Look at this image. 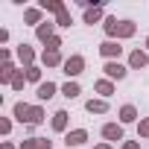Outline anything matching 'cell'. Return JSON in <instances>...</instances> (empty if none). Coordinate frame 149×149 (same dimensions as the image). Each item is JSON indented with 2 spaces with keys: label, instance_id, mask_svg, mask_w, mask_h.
<instances>
[{
  "label": "cell",
  "instance_id": "obj_22",
  "mask_svg": "<svg viewBox=\"0 0 149 149\" xmlns=\"http://www.w3.org/2000/svg\"><path fill=\"white\" fill-rule=\"evenodd\" d=\"M41 12H44L41 6H38V9H26V12H24V21H26V24H38V26H41Z\"/></svg>",
  "mask_w": 149,
  "mask_h": 149
},
{
  "label": "cell",
  "instance_id": "obj_9",
  "mask_svg": "<svg viewBox=\"0 0 149 149\" xmlns=\"http://www.w3.org/2000/svg\"><path fill=\"white\" fill-rule=\"evenodd\" d=\"M18 58H21V64L29 70V67H32V61H35V50H32L29 44H21V47H18Z\"/></svg>",
  "mask_w": 149,
  "mask_h": 149
},
{
  "label": "cell",
  "instance_id": "obj_12",
  "mask_svg": "<svg viewBox=\"0 0 149 149\" xmlns=\"http://www.w3.org/2000/svg\"><path fill=\"white\" fill-rule=\"evenodd\" d=\"M53 26H56V24H50V21H44L41 26H35V35H38V41H44V44H47V41L53 38Z\"/></svg>",
  "mask_w": 149,
  "mask_h": 149
},
{
  "label": "cell",
  "instance_id": "obj_11",
  "mask_svg": "<svg viewBox=\"0 0 149 149\" xmlns=\"http://www.w3.org/2000/svg\"><path fill=\"white\" fill-rule=\"evenodd\" d=\"M56 91H58V88H56V82H41V85H38V91H35V97L44 102V100H53V97H56Z\"/></svg>",
  "mask_w": 149,
  "mask_h": 149
},
{
  "label": "cell",
  "instance_id": "obj_17",
  "mask_svg": "<svg viewBox=\"0 0 149 149\" xmlns=\"http://www.w3.org/2000/svg\"><path fill=\"white\" fill-rule=\"evenodd\" d=\"M100 18H102V6H91V9H85V24H100Z\"/></svg>",
  "mask_w": 149,
  "mask_h": 149
},
{
  "label": "cell",
  "instance_id": "obj_4",
  "mask_svg": "<svg viewBox=\"0 0 149 149\" xmlns=\"http://www.w3.org/2000/svg\"><path fill=\"white\" fill-rule=\"evenodd\" d=\"M102 70H105V79H126V73H129L120 61H105Z\"/></svg>",
  "mask_w": 149,
  "mask_h": 149
},
{
  "label": "cell",
  "instance_id": "obj_24",
  "mask_svg": "<svg viewBox=\"0 0 149 149\" xmlns=\"http://www.w3.org/2000/svg\"><path fill=\"white\" fill-rule=\"evenodd\" d=\"M56 26H70V12H67V9L56 15Z\"/></svg>",
  "mask_w": 149,
  "mask_h": 149
},
{
  "label": "cell",
  "instance_id": "obj_16",
  "mask_svg": "<svg viewBox=\"0 0 149 149\" xmlns=\"http://www.w3.org/2000/svg\"><path fill=\"white\" fill-rule=\"evenodd\" d=\"M67 120H70L67 111H56V114H53V129H56V132H64V129H67Z\"/></svg>",
  "mask_w": 149,
  "mask_h": 149
},
{
  "label": "cell",
  "instance_id": "obj_1",
  "mask_svg": "<svg viewBox=\"0 0 149 149\" xmlns=\"http://www.w3.org/2000/svg\"><path fill=\"white\" fill-rule=\"evenodd\" d=\"M15 120L18 123H29V126H38L44 120V108L41 105H26V102H15Z\"/></svg>",
  "mask_w": 149,
  "mask_h": 149
},
{
  "label": "cell",
  "instance_id": "obj_8",
  "mask_svg": "<svg viewBox=\"0 0 149 149\" xmlns=\"http://www.w3.org/2000/svg\"><path fill=\"white\" fill-rule=\"evenodd\" d=\"M85 140H88V132H85V129H73V132L64 134V143H67V146H82Z\"/></svg>",
  "mask_w": 149,
  "mask_h": 149
},
{
  "label": "cell",
  "instance_id": "obj_13",
  "mask_svg": "<svg viewBox=\"0 0 149 149\" xmlns=\"http://www.w3.org/2000/svg\"><path fill=\"white\" fill-rule=\"evenodd\" d=\"M18 76V70H15V64L12 61H3V70H0V82H9L12 85V79Z\"/></svg>",
  "mask_w": 149,
  "mask_h": 149
},
{
  "label": "cell",
  "instance_id": "obj_21",
  "mask_svg": "<svg viewBox=\"0 0 149 149\" xmlns=\"http://www.w3.org/2000/svg\"><path fill=\"white\" fill-rule=\"evenodd\" d=\"M61 94H64L67 100H76V97L82 94V88H79L76 82H67V85H61Z\"/></svg>",
  "mask_w": 149,
  "mask_h": 149
},
{
  "label": "cell",
  "instance_id": "obj_20",
  "mask_svg": "<svg viewBox=\"0 0 149 149\" xmlns=\"http://www.w3.org/2000/svg\"><path fill=\"white\" fill-rule=\"evenodd\" d=\"M41 9H44V12H56V15H58V12H64L67 6L61 3V0H41Z\"/></svg>",
  "mask_w": 149,
  "mask_h": 149
},
{
  "label": "cell",
  "instance_id": "obj_29",
  "mask_svg": "<svg viewBox=\"0 0 149 149\" xmlns=\"http://www.w3.org/2000/svg\"><path fill=\"white\" fill-rule=\"evenodd\" d=\"M120 149H140V143H134V140H126Z\"/></svg>",
  "mask_w": 149,
  "mask_h": 149
},
{
  "label": "cell",
  "instance_id": "obj_10",
  "mask_svg": "<svg viewBox=\"0 0 149 149\" xmlns=\"http://www.w3.org/2000/svg\"><path fill=\"white\" fill-rule=\"evenodd\" d=\"M18 149H53V143H50L47 137H26Z\"/></svg>",
  "mask_w": 149,
  "mask_h": 149
},
{
  "label": "cell",
  "instance_id": "obj_26",
  "mask_svg": "<svg viewBox=\"0 0 149 149\" xmlns=\"http://www.w3.org/2000/svg\"><path fill=\"white\" fill-rule=\"evenodd\" d=\"M58 47H61V38H58V35H53V38L47 41V50H50V53H58Z\"/></svg>",
  "mask_w": 149,
  "mask_h": 149
},
{
  "label": "cell",
  "instance_id": "obj_7",
  "mask_svg": "<svg viewBox=\"0 0 149 149\" xmlns=\"http://www.w3.org/2000/svg\"><path fill=\"white\" fill-rule=\"evenodd\" d=\"M100 53H102V56H105L108 61H114V58H117V56L123 53V47H120L117 41H102V44H100Z\"/></svg>",
  "mask_w": 149,
  "mask_h": 149
},
{
  "label": "cell",
  "instance_id": "obj_25",
  "mask_svg": "<svg viewBox=\"0 0 149 149\" xmlns=\"http://www.w3.org/2000/svg\"><path fill=\"white\" fill-rule=\"evenodd\" d=\"M26 79H29V82H38V85H41V70H38L35 64H32V67L26 70Z\"/></svg>",
  "mask_w": 149,
  "mask_h": 149
},
{
  "label": "cell",
  "instance_id": "obj_30",
  "mask_svg": "<svg viewBox=\"0 0 149 149\" xmlns=\"http://www.w3.org/2000/svg\"><path fill=\"white\" fill-rule=\"evenodd\" d=\"M94 149H114V146H111V143H97Z\"/></svg>",
  "mask_w": 149,
  "mask_h": 149
},
{
  "label": "cell",
  "instance_id": "obj_28",
  "mask_svg": "<svg viewBox=\"0 0 149 149\" xmlns=\"http://www.w3.org/2000/svg\"><path fill=\"white\" fill-rule=\"evenodd\" d=\"M0 132L9 134V132H12V120H0Z\"/></svg>",
  "mask_w": 149,
  "mask_h": 149
},
{
  "label": "cell",
  "instance_id": "obj_27",
  "mask_svg": "<svg viewBox=\"0 0 149 149\" xmlns=\"http://www.w3.org/2000/svg\"><path fill=\"white\" fill-rule=\"evenodd\" d=\"M137 134L140 137H149V120H140L137 123Z\"/></svg>",
  "mask_w": 149,
  "mask_h": 149
},
{
  "label": "cell",
  "instance_id": "obj_14",
  "mask_svg": "<svg viewBox=\"0 0 149 149\" xmlns=\"http://www.w3.org/2000/svg\"><path fill=\"white\" fill-rule=\"evenodd\" d=\"M94 88H97V94H102V100H108V97L114 94V82H111V79H100Z\"/></svg>",
  "mask_w": 149,
  "mask_h": 149
},
{
  "label": "cell",
  "instance_id": "obj_31",
  "mask_svg": "<svg viewBox=\"0 0 149 149\" xmlns=\"http://www.w3.org/2000/svg\"><path fill=\"white\" fill-rule=\"evenodd\" d=\"M0 149H15V146H12V143H3V146H0Z\"/></svg>",
  "mask_w": 149,
  "mask_h": 149
},
{
  "label": "cell",
  "instance_id": "obj_3",
  "mask_svg": "<svg viewBox=\"0 0 149 149\" xmlns=\"http://www.w3.org/2000/svg\"><path fill=\"white\" fill-rule=\"evenodd\" d=\"M64 73H67V76H79V73L85 70V58L82 56H70V58H64Z\"/></svg>",
  "mask_w": 149,
  "mask_h": 149
},
{
  "label": "cell",
  "instance_id": "obj_19",
  "mask_svg": "<svg viewBox=\"0 0 149 149\" xmlns=\"http://www.w3.org/2000/svg\"><path fill=\"white\" fill-rule=\"evenodd\" d=\"M137 120V108L134 105H123L120 108V123H134Z\"/></svg>",
  "mask_w": 149,
  "mask_h": 149
},
{
  "label": "cell",
  "instance_id": "obj_32",
  "mask_svg": "<svg viewBox=\"0 0 149 149\" xmlns=\"http://www.w3.org/2000/svg\"><path fill=\"white\" fill-rule=\"evenodd\" d=\"M146 50H149V38H146Z\"/></svg>",
  "mask_w": 149,
  "mask_h": 149
},
{
  "label": "cell",
  "instance_id": "obj_15",
  "mask_svg": "<svg viewBox=\"0 0 149 149\" xmlns=\"http://www.w3.org/2000/svg\"><path fill=\"white\" fill-rule=\"evenodd\" d=\"M85 108H88L91 114H105V111H108V102H105V100H88Z\"/></svg>",
  "mask_w": 149,
  "mask_h": 149
},
{
  "label": "cell",
  "instance_id": "obj_23",
  "mask_svg": "<svg viewBox=\"0 0 149 149\" xmlns=\"http://www.w3.org/2000/svg\"><path fill=\"white\" fill-rule=\"evenodd\" d=\"M24 82H26V73H24V70H18V76L12 79V88H15V91H24Z\"/></svg>",
  "mask_w": 149,
  "mask_h": 149
},
{
  "label": "cell",
  "instance_id": "obj_2",
  "mask_svg": "<svg viewBox=\"0 0 149 149\" xmlns=\"http://www.w3.org/2000/svg\"><path fill=\"white\" fill-rule=\"evenodd\" d=\"M105 32L111 35V38H132L134 32H137V26L132 24V21H117V18H105Z\"/></svg>",
  "mask_w": 149,
  "mask_h": 149
},
{
  "label": "cell",
  "instance_id": "obj_18",
  "mask_svg": "<svg viewBox=\"0 0 149 149\" xmlns=\"http://www.w3.org/2000/svg\"><path fill=\"white\" fill-rule=\"evenodd\" d=\"M41 61H44L47 67H56V64H64V61H61V53H50V50H44V53H41Z\"/></svg>",
  "mask_w": 149,
  "mask_h": 149
},
{
  "label": "cell",
  "instance_id": "obj_6",
  "mask_svg": "<svg viewBox=\"0 0 149 149\" xmlns=\"http://www.w3.org/2000/svg\"><path fill=\"white\" fill-rule=\"evenodd\" d=\"M102 137H105L108 143L123 140V126H120V123H105V126H102Z\"/></svg>",
  "mask_w": 149,
  "mask_h": 149
},
{
  "label": "cell",
  "instance_id": "obj_5",
  "mask_svg": "<svg viewBox=\"0 0 149 149\" xmlns=\"http://www.w3.org/2000/svg\"><path fill=\"white\" fill-rule=\"evenodd\" d=\"M146 64H149V56H146L143 50H132V53H129V67H132V70H143Z\"/></svg>",
  "mask_w": 149,
  "mask_h": 149
}]
</instances>
